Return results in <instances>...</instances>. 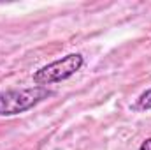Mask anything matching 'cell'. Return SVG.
I'll return each instance as SVG.
<instances>
[{
    "instance_id": "6da1fadb",
    "label": "cell",
    "mask_w": 151,
    "mask_h": 150,
    "mask_svg": "<svg viewBox=\"0 0 151 150\" xmlns=\"http://www.w3.org/2000/svg\"><path fill=\"white\" fill-rule=\"evenodd\" d=\"M51 95L46 87H27V88H9L0 90V117H14L32 110Z\"/></svg>"
},
{
    "instance_id": "3957f363",
    "label": "cell",
    "mask_w": 151,
    "mask_h": 150,
    "mask_svg": "<svg viewBox=\"0 0 151 150\" xmlns=\"http://www.w3.org/2000/svg\"><path fill=\"white\" fill-rule=\"evenodd\" d=\"M134 110L137 111H146V110H151V88H148L146 92H142L137 99V103L134 104Z\"/></svg>"
},
{
    "instance_id": "277c9868",
    "label": "cell",
    "mask_w": 151,
    "mask_h": 150,
    "mask_svg": "<svg viewBox=\"0 0 151 150\" xmlns=\"http://www.w3.org/2000/svg\"><path fill=\"white\" fill-rule=\"evenodd\" d=\"M139 150H151V138H148V140H144V141L141 143V147H139Z\"/></svg>"
},
{
    "instance_id": "7a4b0ae2",
    "label": "cell",
    "mask_w": 151,
    "mask_h": 150,
    "mask_svg": "<svg viewBox=\"0 0 151 150\" xmlns=\"http://www.w3.org/2000/svg\"><path fill=\"white\" fill-rule=\"evenodd\" d=\"M83 66H84V57L81 53H69V55H65L58 60H53L47 66L35 71L34 83L39 87H46V85L65 81L70 76H74L77 71H81Z\"/></svg>"
}]
</instances>
